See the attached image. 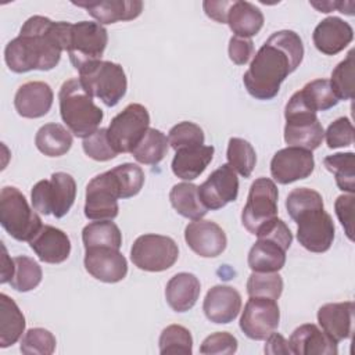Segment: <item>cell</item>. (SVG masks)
Returning a JSON list of instances; mask_svg holds the SVG:
<instances>
[{
    "instance_id": "bcb514c9",
    "label": "cell",
    "mask_w": 355,
    "mask_h": 355,
    "mask_svg": "<svg viewBox=\"0 0 355 355\" xmlns=\"http://www.w3.org/2000/svg\"><path fill=\"white\" fill-rule=\"evenodd\" d=\"M82 147L87 157L100 162L110 161L118 155V153L114 150V147L110 143L105 128H100L93 135L83 139Z\"/></svg>"
},
{
    "instance_id": "7bdbcfd3",
    "label": "cell",
    "mask_w": 355,
    "mask_h": 355,
    "mask_svg": "<svg viewBox=\"0 0 355 355\" xmlns=\"http://www.w3.org/2000/svg\"><path fill=\"white\" fill-rule=\"evenodd\" d=\"M55 344V337L51 331L43 327H33L24 334L19 349L25 355H51Z\"/></svg>"
},
{
    "instance_id": "8992f818",
    "label": "cell",
    "mask_w": 355,
    "mask_h": 355,
    "mask_svg": "<svg viewBox=\"0 0 355 355\" xmlns=\"http://www.w3.org/2000/svg\"><path fill=\"white\" fill-rule=\"evenodd\" d=\"M284 141L290 147H300L304 150H316L323 139L324 130L316 112L308 110L297 92L290 97L284 108Z\"/></svg>"
},
{
    "instance_id": "db71d44e",
    "label": "cell",
    "mask_w": 355,
    "mask_h": 355,
    "mask_svg": "<svg viewBox=\"0 0 355 355\" xmlns=\"http://www.w3.org/2000/svg\"><path fill=\"white\" fill-rule=\"evenodd\" d=\"M12 273H14V258L11 259L8 255H7V250L6 247L3 245V258H1V279H0V283H7L11 280L12 277Z\"/></svg>"
},
{
    "instance_id": "2e32d148",
    "label": "cell",
    "mask_w": 355,
    "mask_h": 355,
    "mask_svg": "<svg viewBox=\"0 0 355 355\" xmlns=\"http://www.w3.org/2000/svg\"><path fill=\"white\" fill-rule=\"evenodd\" d=\"M198 196L208 209H220L239 196V179L229 164L215 169L208 179L198 186Z\"/></svg>"
},
{
    "instance_id": "681fc988",
    "label": "cell",
    "mask_w": 355,
    "mask_h": 355,
    "mask_svg": "<svg viewBox=\"0 0 355 355\" xmlns=\"http://www.w3.org/2000/svg\"><path fill=\"white\" fill-rule=\"evenodd\" d=\"M354 205H355L354 194H341L337 197L334 202L336 215L341 222L347 237L351 241L354 240Z\"/></svg>"
},
{
    "instance_id": "4fadbf2b",
    "label": "cell",
    "mask_w": 355,
    "mask_h": 355,
    "mask_svg": "<svg viewBox=\"0 0 355 355\" xmlns=\"http://www.w3.org/2000/svg\"><path fill=\"white\" fill-rule=\"evenodd\" d=\"M297 222V240L311 252H326L334 240V222L322 208H311L294 218Z\"/></svg>"
},
{
    "instance_id": "8d00e7d4",
    "label": "cell",
    "mask_w": 355,
    "mask_h": 355,
    "mask_svg": "<svg viewBox=\"0 0 355 355\" xmlns=\"http://www.w3.org/2000/svg\"><path fill=\"white\" fill-rule=\"evenodd\" d=\"M43 273L40 265L26 255H18L14 258V273L10 286L19 293H26L36 288L42 282Z\"/></svg>"
},
{
    "instance_id": "d6986e66",
    "label": "cell",
    "mask_w": 355,
    "mask_h": 355,
    "mask_svg": "<svg viewBox=\"0 0 355 355\" xmlns=\"http://www.w3.org/2000/svg\"><path fill=\"white\" fill-rule=\"evenodd\" d=\"M240 309V293L236 288L225 284H218L209 288L202 304V311L207 319L218 324L233 322L237 318Z\"/></svg>"
},
{
    "instance_id": "d590c367",
    "label": "cell",
    "mask_w": 355,
    "mask_h": 355,
    "mask_svg": "<svg viewBox=\"0 0 355 355\" xmlns=\"http://www.w3.org/2000/svg\"><path fill=\"white\" fill-rule=\"evenodd\" d=\"M327 171L334 173L336 183L340 190L355 193V154L354 153H337L323 159Z\"/></svg>"
},
{
    "instance_id": "52a82bcc",
    "label": "cell",
    "mask_w": 355,
    "mask_h": 355,
    "mask_svg": "<svg viewBox=\"0 0 355 355\" xmlns=\"http://www.w3.org/2000/svg\"><path fill=\"white\" fill-rule=\"evenodd\" d=\"M76 197L75 179L65 172H55L49 180H39L31 191L32 207L42 215L62 218L73 205Z\"/></svg>"
},
{
    "instance_id": "1f68e13d",
    "label": "cell",
    "mask_w": 355,
    "mask_h": 355,
    "mask_svg": "<svg viewBox=\"0 0 355 355\" xmlns=\"http://www.w3.org/2000/svg\"><path fill=\"white\" fill-rule=\"evenodd\" d=\"M35 144L47 157H61L69 151L72 135L60 123H46L36 132Z\"/></svg>"
},
{
    "instance_id": "f6af8a7d",
    "label": "cell",
    "mask_w": 355,
    "mask_h": 355,
    "mask_svg": "<svg viewBox=\"0 0 355 355\" xmlns=\"http://www.w3.org/2000/svg\"><path fill=\"white\" fill-rule=\"evenodd\" d=\"M322 207H324L322 196L316 190H312L308 187L294 189L288 193V196L286 198L287 214L290 215V218L293 220L297 215H300L301 212H304L306 209L322 208Z\"/></svg>"
},
{
    "instance_id": "8fae6325",
    "label": "cell",
    "mask_w": 355,
    "mask_h": 355,
    "mask_svg": "<svg viewBox=\"0 0 355 355\" xmlns=\"http://www.w3.org/2000/svg\"><path fill=\"white\" fill-rule=\"evenodd\" d=\"M277 198L279 191L272 179L258 178L252 182L241 212V223L251 234L277 216Z\"/></svg>"
},
{
    "instance_id": "d4e9b609",
    "label": "cell",
    "mask_w": 355,
    "mask_h": 355,
    "mask_svg": "<svg viewBox=\"0 0 355 355\" xmlns=\"http://www.w3.org/2000/svg\"><path fill=\"white\" fill-rule=\"evenodd\" d=\"M75 6L85 8L98 24H115L137 18L143 11L140 0H100V1H73Z\"/></svg>"
},
{
    "instance_id": "4dcf8cb0",
    "label": "cell",
    "mask_w": 355,
    "mask_h": 355,
    "mask_svg": "<svg viewBox=\"0 0 355 355\" xmlns=\"http://www.w3.org/2000/svg\"><path fill=\"white\" fill-rule=\"evenodd\" d=\"M169 201L176 212L187 219L197 220L207 215L208 208L198 196V186L193 183H178L171 189Z\"/></svg>"
},
{
    "instance_id": "ab89813d",
    "label": "cell",
    "mask_w": 355,
    "mask_h": 355,
    "mask_svg": "<svg viewBox=\"0 0 355 355\" xmlns=\"http://www.w3.org/2000/svg\"><path fill=\"white\" fill-rule=\"evenodd\" d=\"M283 293V279L277 272H252L247 280L250 297H266L279 300Z\"/></svg>"
},
{
    "instance_id": "c3c4849f",
    "label": "cell",
    "mask_w": 355,
    "mask_h": 355,
    "mask_svg": "<svg viewBox=\"0 0 355 355\" xmlns=\"http://www.w3.org/2000/svg\"><path fill=\"white\" fill-rule=\"evenodd\" d=\"M237 338L233 334L227 331H216L202 341L200 352L205 355L234 354L237 351Z\"/></svg>"
},
{
    "instance_id": "7a4b0ae2",
    "label": "cell",
    "mask_w": 355,
    "mask_h": 355,
    "mask_svg": "<svg viewBox=\"0 0 355 355\" xmlns=\"http://www.w3.org/2000/svg\"><path fill=\"white\" fill-rule=\"evenodd\" d=\"M302 58L304 44L298 33L288 29L275 32L257 51L243 76L247 92L257 100H272Z\"/></svg>"
},
{
    "instance_id": "f35d334b",
    "label": "cell",
    "mask_w": 355,
    "mask_h": 355,
    "mask_svg": "<svg viewBox=\"0 0 355 355\" xmlns=\"http://www.w3.org/2000/svg\"><path fill=\"white\" fill-rule=\"evenodd\" d=\"M159 354L162 355H191L193 354V337L190 331L180 324L166 326L158 340Z\"/></svg>"
},
{
    "instance_id": "f1b7e54d",
    "label": "cell",
    "mask_w": 355,
    "mask_h": 355,
    "mask_svg": "<svg viewBox=\"0 0 355 355\" xmlns=\"http://www.w3.org/2000/svg\"><path fill=\"white\" fill-rule=\"evenodd\" d=\"M286 251L280 243L258 237L248 252V266L252 272H279L286 263Z\"/></svg>"
},
{
    "instance_id": "836d02e7",
    "label": "cell",
    "mask_w": 355,
    "mask_h": 355,
    "mask_svg": "<svg viewBox=\"0 0 355 355\" xmlns=\"http://www.w3.org/2000/svg\"><path fill=\"white\" fill-rule=\"evenodd\" d=\"M82 241L85 250L96 247L119 250L122 245V233L111 220H96L83 227Z\"/></svg>"
},
{
    "instance_id": "816d5d0a",
    "label": "cell",
    "mask_w": 355,
    "mask_h": 355,
    "mask_svg": "<svg viewBox=\"0 0 355 355\" xmlns=\"http://www.w3.org/2000/svg\"><path fill=\"white\" fill-rule=\"evenodd\" d=\"M233 1H226V0H222V1H204L202 3V7H204V11L205 14L219 22V24H226V18H227V11L230 8Z\"/></svg>"
},
{
    "instance_id": "ee69618b",
    "label": "cell",
    "mask_w": 355,
    "mask_h": 355,
    "mask_svg": "<svg viewBox=\"0 0 355 355\" xmlns=\"http://www.w3.org/2000/svg\"><path fill=\"white\" fill-rule=\"evenodd\" d=\"M204 140H205V136L202 129L197 123L189 122V121H183L172 126L168 135L169 146L175 151L180 148L202 146Z\"/></svg>"
},
{
    "instance_id": "7c38bea8",
    "label": "cell",
    "mask_w": 355,
    "mask_h": 355,
    "mask_svg": "<svg viewBox=\"0 0 355 355\" xmlns=\"http://www.w3.org/2000/svg\"><path fill=\"white\" fill-rule=\"evenodd\" d=\"M119 189L110 171L94 176L86 186L85 216L90 220H112L118 216Z\"/></svg>"
},
{
    "instance_id": "f546056e",
    "label": "cell",
    "mask_w": 355,
    "mask_h": 355,
    "mask_svg": "<svg viewBox=\"0 0 355 355\" xmlns=\"http://www.w3.org/2000/svg\"><path fill=\"white\" fill-rule=\"evenodd\" d=\"M25 331V316L12 298L0 294V347L15 344Z\"/></svg>"
},
{
    "instance_id": "f5cc1de1",
    "label": "cell",
    "mask_w": 355,
    "mask_h": 355,
    "mask_svg": "<svg viewBox=\"0 0 355 355\" xmlns=\"http://www.w3.org/2000/svg\"><path fill=\"white\" fill-rule=\"evenodd\" d=\"M265 352L266 354H272V355H276V354H293L291 349H290V345H288V341L279 333H272L268 336L266 338V344H265Z\"/></svg>"
},
{
    "instance_id": "5b68a950",
    "label": "cell",
    "mask_w": 355,
    "mask_h": 355,
    "mask_svg": "<svg viewBox=\"0 0 355 355\" xmlns=\"http://www.w3.org/2000/svg\"><path fill=\"white\" fill-rule=\"evenodd\" d=\"M0 223L18 241H31L43 226L40 216L29 207L25 196L12 186H6L0 191Z\"/></svg>"
},
{
    "instance_id": "7dc6e473",
    "label": "cell",
    "mask_w": 355,
    "mask_h": 355,
    "mask_svg": "<svg viewBox=\"0 0 355 355\" xmlns=\"http://www.w3.org/2000/svg\"><path fill=\"white\" fill-rule=\"evenodd\" d=\"M329 148L347 147L354 143V126L347 116L337 118L324 132Z\"/></svg>"
},
{
    "instance_id": "f907efd6",
    "label": "cell",
    "mask_w": 355,
    "mask_h": 355,
    "mask_svg": "<svg viewBox=\"0 0 355 355\" xmlns=\"http://www.w3.org/2000/svg\"><path fill=\"white\" fill-rule=\"evenodd\" d=\"M229 58L236 65H244L250 61L254 54V43L248 37H239L232 36L229 40Z\"/></svg>"
},
{
    "instance_id": "7402d4cb",
    "label": "cell",
    "mask_w": 355,
    "mask_h": 355,
    "mask_svg": "<svg viewBox=\"0 0 355 355\" xmlns=\"http://www.w3.org/2000/svg\"><path fill=\"white\" fill-rule=\"evenodd\" d=\"M28 243L37 258L46 263H61L71 254V241L67 233L50 225H43Z\"/></svg>"
},
{
    "instance_id": "4316f807",
    "label": "cell",
    "mask_w": 355,
    "mask_h": 355,
    "mask_svg": "<svg viewBox=\"0 0 355 355\" xmlns=\"http://www.w3.org/2000/svg\"><path fill=\"white\" fill-rule=\"evenodd\" d=\"M215 148L212 146H197L176 150L172 159V172L182 180L197 179L212 161Z\"/></svg>"
},
{
    "instance_id": "e0dca14e",
    "label": "cell",
    "mask_w": 355,
    "mask_h": 355,
    "mask_svg": "<svg viewBox=\"0 0 355 355\" xmlns=\"http://www.w3.org/2000/svg\"><path fill=\"white\" fill-rule=\"evenodd\" d=\"M85 251V269L94 279L104 283H118L128 275V262L119 250L96 247Z\"/></svg>"
},
{
    "instance_id": "d6a6232c",
    "label": "cell",
    "mask_w": 355,
    "mask_h": 355,
    "mask_svg": "<svg viewBox=\"0 0 355 355\" xmlns=\"http://www.w3.org/2000/svg\"><path fill=\"white\" fill-rule=\"evenodd\" d=\"M168 147V137L159 129L148 128L130 154L140 164L157 165L166 155Z\"/></svg>"
},
{
    "instance_id": "3957f363",
    "label": "cell",
    "mask_w": 355,
    "mask_h": 355,
    "mask_svg": "<svg viewBox=\"0 0 355 355\" xmlns=\"http://www.w3.org/2000/svg\"><path fill=\"white\" fill-rule=\"evenodd\" d=\"M58 101L61 118L76 137L86 139L98 129L104 118L103 110L94 104L79 78L68 79L61 85Z\"/></svg>"
},
{
    "instance_id": "44dd1931",
    "label": "cell",
    "mask_w": 355,
    "mask_h": 355,
    "mask_svg": "<svg viewBox=\"0 0 355 355\" xmlns=\"http://www.w3.org/2000/svg\"><path fill=\"white\" fill-rule=\"evenodd\" d=\"M352 39L354 31L351 25L338 17H327L322 19L312 35L315 47L326 55L338 54L352 42Z\"/></svg>"
},
{
    "instance_id": "484cf974",
    "label": "cell",
    "mask_w": 355,
    "mask_h": 355,
    "mask_svg": "<svg viewBox=\"0 0 355 355\" xmlns=\"http://www.w3.org/2000/svg\"><path fill=\"white\" fill-rule=\"evenodd\" d=\"M200 291L201 284L197 276L189 272H180L166 283L165 298L175 312H186L196 305Z\"/></svg>"
},
{
    "instance_id": "ffe728a7",
    "label": "cell",
    "mask_w": 355,
    "mask_h": 355,
    "mask_svg": "<svg viewBox=\"0 0 355 355\" xmlns=\"http://www.w3.org/2000/svg\"><path fill=\"white\" fill-rule=\"evenodd\" d=\"M53 90L46 82L32 80L18 87L14 97V107L22 118H42L53 105Z\"/></svg>"
},
{
    "instance_id": "603a6c76",
    "label": "cell",
    "mask_w": 355,
    "mask_h": 355,
    "mask_svg": "<svg viewBox=\"0 0 355 355\" xmlns=\"http://www.w3.org/2000/svg\"><path fill=\"white\" fill-rule=\"evenodd\" d=\"M337 344L313 323L298 326L288 338V345L295 355H337Z\"/></svg>"
},
{
    "instance_id": "ba28073f",
    "label": "cell",
    "mask_w": 355,
    "mask_h": 355,
    "mask_svg": "<svg viewBox=\"0 0 355 355\" xmlns=\"http://www.w3.org/2000/svg\"><path fill=\"white\" fill-rule=\"evenodd\" d=\"M108 43L107 29L94 21H80L71 25L67 53L72 65L80 71L83 67L100 61Z\"/></svg>"
},
{
    "instance_id": "9c48e42d",
    "label": "cell",
    "mask_w": 355,
    "mask_h": 355,
    "mask_svg": "<svg viewBox=\"0 0 355 355\" xmlns=\"http://www.w3.org/2000/svg\"><path fill=\"white\" fill-rule=\"evenodd\" d=\"M179 258V248L173 239L161 234H141L132 248L130 259L135 266L146 272H162L173 266Z\"/></svg>"
},
{
    "instance_id": "ac0fdd59",
    "label": "cell",
    "mask_w": 355,
    "mask_h": 355,
    "mask_svg": "<svg viewBox=\"0 0 355 355\" xmlns=\"http://www.w3.org/2000/svg\"><path fill=\"white\" fill-rule=\"evenodd\" d=\"M184 240L187 245L202 258H215L220 255L227 244L223 229L205 219L190 222L184 229Z\"/></svg>"
},
{
    "instance_id": "6da1fadb",
    "label": "cell",
    "mask_w": 355,
    "mask_h": 355,
    "mask_svg": "<svg viewBox=\"0 0 355 355\" xmlns=\"http://www.w3.org/2000/svg\"><path fill=\"white\" fill-rule=\"evenodd\" d=\"M71 22H54L43 15L28 18L17 37L4 49V60L10 71L24 73L33 69L50 71L60 62L67 50Z\"/></svg>"
},
{
    "instance_id": "83f0119b",
    "label": "cell",
    "mask_w": 355,
    "mask_h": 355,
    "mask_svg": "<svg viewBox=\"0 0 355 355\" xmlns=\"http://www.w3.org/2000/svg\"><path fill=\"white\" fill-rule=\"evenodd\" d=\"M263 14L262 11L250 1H233L229 11L226 24L234 36L248 37L255 36L263 26Z\"/></svg>"
},
{
    "instance_id": "5bb4252c",
    "label": "cell",
    "mask_w": 355,
    "mask_h": 355,
    "mask_svg": "<svg viewBox=\"0 0 355 355\" xmlns=\"http://www.w3.org/2000/svg\"><path fill=\"white\" fill-rule=\"evenodd\" d=\"M280 309L276 300L250 297L240 318L241 331L251 340H266L279 327Z\"/></svg>"
},
{
    "instance_id": "74e56055",
    "label": "cell",
    "mask_w": 355,
    "mask_h": 355,
    "mask_svg": "<svg viewBox=\"0 0 355 355\" xmlns=\"http://www.w3.org/2000/svg\"><path fill=\"white\" fill-rule=\"evenodd\" d=\"M226 157L227 164L234 172H237L243 178L251 176L257 164V154L254 147L247 140L240 137H232L227 143Z\"/></svg>"
},
{
    "instance_id": "e575fe53",
    "label": "cell",
    "mask_w": 355,
    "mask_h": 355,
    "mask_svg": "<svg viewBox=\"0 0 355 355\" xmlns=\"http://www.w3.org/2000/svg\"><path fill=\"white\" fill-rule=\"evenodd\" d=\"M297 94L304 105L312 112L330 110L340 101L331 89L329 79L311 80L298 90Z\"/></svg>"
},
{
    "instance_id": "30bf717a",
    "label": "cell",
    "mask_w": 355,
    "mask_h": 355,
    "mask_svg": "<svg viewBox=\"0 0 355 355\" xmlns=\"http://www.w3.org/2000/svg\"><path fill=\"white\" fill-rule=\"evenodd\" d=\"M150 125L147 108L139 103L126 105L115 115L107 128L108 139L114 150L119 153H132Z\"/></svg>"
},
{
    "instance_id": "60d3db41",
    "label": "cell",
    "mask_w": 355,
    "mask_h": 355,
    "mask_svg": "<svg viewBox=\"0 0 355 355\" xmlns=\"http://www.w3.org/2000/svg\"><path fill=\"white\" fill-rule=\"evenodd\" d=\"M111 172L116 180L121 198H130L139 194L144 184V172L136 164L126 162L112 168Z\"/></svg>"
},
{
    "instance_id": "9a60e30c",
    "label": "cell",
    "mask_w": 355,
    "mask_h": 355,
    "mask_svg": "<svg viewBox=\"0 0 355 355\" xmlns=\"http://www.w3.org/2000/svg\"><path fill=\"white\" fill-rule=\"evenodd\" d=\"M315 169L312 151L300 147L279 150L270 161V175L280 184H288L308 178Z\"/></svg>"
},
{
    "instance_id": "b9f144b4",
    "label": "cell",
    "mask_w": 355,
    "mask_h": 355,
    "mask_svg": "<svg viewBox=\"0 0 355 355\" xmlns=\"http://www.w3.org/2000/svg\"><path fill=\"white\" fill-rule=\"evenodd\" d=\"M329 82L338 100H351L354 97V50L337 64Z\"/></svg>"
},
{
    "instance_id": "cb8c5ba5",
    "label": "cell",
    "mask_w": 355,
    "mask_h": 355,
    "mask_svg": "<svg viewBox=\"0 0 355 355\" xmlns=\"http://www.w3.org/2000/svg\"><path fill=\"white\" fill-rule=\"evenodd\" d=\"M354 309L352 301L324 304L318 311V322L329 337L340 343L352 336Z\"/></svg>"
},
{
    "instance_id": "277c9868",
    "label": "cell",
    "mask_w": 355,
    "mask_h": 355,
    "mask_svg": "<svg viewBox=\"0 0 355 355\" xmlns=\"http://www.w3.org/2000/svg\"><path fill=\"white\" fill-rule=\"evenodd\" d=\"M83 89L100 98L107 107H115L126 93L128 79L123 68L112 61H96L79 71Z\"/></svg>"
}]
</instances>
